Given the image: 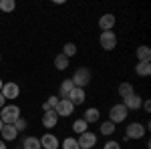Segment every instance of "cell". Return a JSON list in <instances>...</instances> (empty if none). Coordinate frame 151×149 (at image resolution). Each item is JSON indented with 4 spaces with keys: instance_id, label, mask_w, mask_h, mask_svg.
Listing matches in <instances>:
<instances>
[{
    "instance_id": "7c38bea8",
    "label": "cell",
    "mask_w": 151,
    "mask_h": 149,
    "mask_svg": "<svg viewBox=\"0 0 151 149\" xmlns=\"http://www.w3.org/2000/svg\"><path fill=\"white\" fill-rule=\"evenodd\" d=\"M40 149H58V139L52 133H45L40 137Z\"/></svg>"
},
{
    "instance_id": "7402d4cb",
    "label": "cell",
    "mask_w": 151,
    "mask_h": 149,
    "mask_svg": "<svg viewBox=\"0 0 151 149\" xmlns=\"http://www.w3.org/2000/svg\"><path fill=\"white\" fill-rule=\"evenodd\" d=\"M57 103H58V97H55V95L47 97V101L42 103V113H45V111H55Z\"/></svg>"
},
{
    "instance_id": "5bb4252c",
    "label": "cell",
    "mask_w": 151,
    "mask_h": 149,
    "mask_svg": "<svg viewBox=\"0 0 151 149\" xmlns=\"http://www.w3.org/2000/svg\"><path fill=\"white\" fill-rule=\"evenodd\" d=\"M99 117H101V111H99L97 107H89V109L85 111V115H83V121L89 125V123H97Z\"/></svg>"
},
{
    "instance_id": "44dd1931",
    "label": "cell",
    "mask_w": 151,
    "mask_h": 149,
    "mask_svg": "<svg viewBox=\"0 0 151 149\" xmlns=\"http://www.w3.org/2000/svg\"><path fill=\"white\" fill-rule=\"evenodd\" d=\"M99 131H101V135H113L115 133V123H111V121H103L101 127H99Z\"/></svg>"
},
{
    "instance_id": "2e32d148",
    "label": "cell",
    "mask_w": 151,
    "mask_h": 149,
    "mask_svg": "<svg viewBox=\"0 0 151 149\" xmlns=\"http://www.w3.org/2000/svg\"><path fill=\"white\" fill-rule=\"evenodd\" d=\"M0 135H2V141H14L18 137V131L14 129V125H2Z\"/></svg>"
},
{
    "instance_id": "f546056e",
    "label": "cell",
    "mask_w": 151,
    "mask_h": 149,
    "mask_svg": "<svg viewBox=\"0 0 151 149\" xmlns=\"http://www.w3.org/2000/svg\"><path fill=\"white\" fill-rule=\"evenodd\" d=\"M141 107H143V109H145L147 113L151 111V103H149V101H143V105H141Z\"/></svg>"
},
{
    "instance_id": "4dcf8cb0",
    "label": "cell",
    "mask_w": 151,
    "mask_h": 149,
    "mask_svg": "<svg viewBox=\"0 0 151 149\" xmlns=\"http://www.w3.org/2000/svg\"><path fill=\"white\" fill-rule=\"evenodd\" d=\"M4 105H6V99H4V97H2V93H0V109H2Z\"/></svg>"
},
{
    "instance_id": "83f0119b",
    "label": "cell",
    "mask_w": 151,
    "mask_h": 149,
    "mask_svg": "<svg viewBox=\"0 0 151 149\" xmlns=\"http://www.w3.org/2000/svg\"><path fill=\"white\" fill-rule=\"evenodd\" d=\"M12 125H14V129L20 133V131H26V125H28V123H26V119H24V117H18V119H16Z\"/></svg>"
},
{
    "instance_id": "8992f818",
    "label": "cell",
    "mask_w": 151,
    "mask_h": 149,
    "mask_svg": "<svg viewBox=\"0 0 151 149\" xmlns=\"http://www.w3.org/2000/svg\"><path fill=\"white\" fill-rule=\"evenodd\" d=\"M145 133H147V127L143 125V123H139V121L129 123V125H127V131H125L127 139H141V137H145Z\"/></svg>"
},
{
    "instance_id": "e0dca14e",
    "label": "cell",
    "mask_w": 151,
    "mask_h": 149,
    "mask_svg": "<svg viewBox=\"0 0 151 149\" xmlns=\"http://www.w3.org/2000/svg\"><path fill=\"white\" fill-rule=\"evenodd\" d=\"M135 73L139 77H149L151 75V60H147V63H137L135 65Z\"/></svg>"
},
{
    "instance_id": "e575fe53",
    "label": "cell",
    "mask_w": 151,
    "mask_h": 149,
    "mask_svg": "<svg viewBox=\"0 0 151 149\" xmlns=\"http://www.w3.org/2000/svg\"><path fill=\"white\" fill-rule=\"evenodd\" d=\"M0 58H2V57H0Z\"/></svg>"
},
{
    "instance_id": "8fae6325",
    "label": "cell",
    "mask_w": 151,
    "mask_h": 149,
    "mask_svg": "<svg viewBox=\"0 0 151 149\" xmlns=\"http://www.w3.org/2000/svg\"><path fill=\"white\" fill-rule=\"evenodd\" d=\"M115 14H111V12H107V14H103L101 18H99V28H101V32H105V30H113V26H115Z\"/></svg>"
},
{
    "instance_id": "9a60e30c",
    "label": "cell",
    "mask_w": 151,
    "mask_h": 149,
    "mask_svg": "<svg viewBox=\"0 0 151 149\" xmlns=\"http://www.w3.org/2000/svg\"><path fill=\"white\" fill-rule=\"evenodd\" d=\"M135 57H137V63H147V60H151V48H149L147 45L137 46Z\"/></svg>"
},
{
    "instance_id": "cb8c5ba5",
    "label": "cell",
    "mask_w": 151,
    "mask_h": 149,
    "mask_svg": "<svg viewBox=\"0 0 151 149\" xmlns=\"http://www.w3.org/2000/svg\"><path fill=\"white\" fill-rule=\"evenodd\" d=\"M73 131H75L77 135H81V133H85V131H89V125H87L83 119H77V121L73 123Z\"/></svg>"
},
{
    "instance_id": "9c48e42d",
    "label": "cell",
    "mask_w": 151,
    "mask_h": 149,
    "mask_svg": "<svg viewBox=\"0 0 151 149\" xmlns=\"http://www.w3.org/2000/svg\"><path fill=\"white\" fill-rule=\"evenodd\" d=\"M123 105H125V109L127 111H139L141 105H143V99H141L139 95H131V97H127V99H123Z\"/></svg>"
},
{
    "instance_id": "d6a6232c",
    "label": "cell",
    "mask_w": 151,
    "mask_h": 149,
    "mask_svg": "<svg viewBox=\"0 0 151 149\" xmlns=\"http://www.w3.org/2000/svg\"><path fill=\"white\" fill-rule=\"evenodd\" d=\"M2 125H4V123H2V121H0V131H2Z\"/></svg>"
},
{
    "instance_id": "603a6c76",
    "label": "cell",
    "mask_w": 151,
    "mask_h": 149,
    "mask_svg": "<svg viewBox=\"0 0 151 149\" xmlns=\"http://www.w3.org/2000/svg\"><path fill=\"white\" fill-rule=\"evenodd\" d=\"M55 67H57L58 71H65L67 67H69V58L65 57L63 53H60V55H57V57H55Z\"/></svg>"
},
{
    "instance_id": "52a82bcc",
    "label": "cell",
    "mask_w": 151,
    "mask_h": 149,
    "mask_svg": "<svg viewBox=\"0 0 151 149\" xmlns=\"http://www.w3.org/2000/svg\"><path fill=\"white\" fill-rule=\"evenodd\" d=\"M77 143H79L81 149H95V145H97V133H93V131H85V133L79 135Z\"/></svg>"
},
{
    "instance_id": "ba28073f",
    "label": "cell",
    "mask_w": 151,
    "mask_h": 149,
    "mask_svg": "<svg viewBox=\"0 0 151 149\" xmlns=\"http://www.w3.org/2000/svg\"><path fill=\"white\" fill-rule=\"evenodd\" d=\"M75 111V105L70 103L69 99H58L57 107H55V113L58 117H70V113Z\"/></svg>"
},
{
    "instance_id": "4316f807",
    "label": "cell",
    "mask_w": 151,
    "mask_h": 149,
    "mask_svg": "<svg viewBox=\"0 0 151 149\" xmlns=\"http://www.w3.org/2000/svg\"><path fill=\"white\" fill-rule=\"evenodd\" d=\"M60 147H63V149H81L75 137H67L65 141H63V145H60Z\"/></svg>"
},
{
    "instance_id": "5b68a950",
    "label": "cell",
    "mask_w": 151,
    "mask_h": 149,
    "mask_svg": "<svg viewBox=\"0 0 151 149\" xmlns=\"http://www.w3.org/2000/svg\"><path fill=\"white\" fill-rule=\"evenodd\" d=\"M99 45H101L103 50H113V48L117 46V35L113 32V30H105V32H101V36H99Z\"/></svg>"
},
{
    "instance_id": "484cf974",
    "label": "cell",
    "mask_w": 151,
    "mask_h": 149,
    "mask_svg": "<svg viewBox=\"0 0 151 149\" xmlns=\"http://www.w3.org/2000/svg\"><path fill=\"white\" fill-rule=\"evenodd\" d=\"M16 8V2L14 0H0V10L2 12H12Z\"/></svg>"
},
{
    "instance_id": "d4e9b609",
    "label": "cell",
    "mask_w": 151,
    "mask_h": 149,
    "mask_svg": "<svg viewBox=\"0 0 151 149\" xmlns=\"http://www.w3.org/2000/svg\"><path fill=\"white\" fill-rule=\"evenodd\" d=\"M63 55L67 58L75 57V55H77V45H75V42H67V45L63 46Z\"/></svg>"
},
{
    "instance_id": "1f68e13d",
    "label": "cell",
    "mask_w": 151,
    "mask_h": 149,
    "mask_svg": "<svg viewBox=\"0 0 151 149\" xmlns=\"http://www.w3.org/2000/svg\"><path fill=\"white\" fill-rule=\"evenodd\" d=\"M0 149H6V141H2V139H0Z\"/></svg>"
},
{
    "instance_id": "ffe728a7",
    "label": "cell",
    "mask_w": 151,
    "mask_h": 149,
    "mask_svg": "<svg viewBox=\"0 0 151 149\" xmlns=\"http://www.w3.org/2000/svg\"><path fill=\"white\" fill-rule=\"evenodd\" d=\"M73 89H75L73 81H70V79H65L63 83H60V97H63V99H67V97H69V93L73 91Z\"/></svg>"
},
{
    "instance_id": "d6986e66",
    "label": "cell",
    "mask_w": 151,
    "mask_h": 149,
    "mask_svg": "<svg viewBox=\"0 0 151 149\" xmlns=\"http://www.w3.org/2000/svg\"><path fill=\"white\" fill-rule=\"evenodd\" d=\"M22 149H40V139L38 137H26L22 141Z\"/></svg>"
},
{
    "instance_id": "277c9868",
    "label": "cell",
    "mask_w": 151,
    "mask_h": 149,
    "mask_svg": "<svg viewBox=\"0 0 151 149\" xmlns=\"http://www.w3.org/2000/svg\"><path fill=\"white\" fill-rule=\"evenodd\" d=\"M0 93H2V97H4L6 101H14V99H18V97H20V87H18L16 83L8 81V83H4V85H2Z\"/></svg>"
},
{
    "instance_id": "f1b7e54d",
    "label": "cell",
    "mask_w": 151,
    "mask_h": 149,
    "mask_svg": "<svg viewBox=\"0 0 151 149\" xmlns=\"http://www.w3.org/2000/svg\"><path fill=\"white\" fill-rule=\"evenodd\" d=\"M101 149H121V143H117V141H113V139H111V141H107Z\"/></svg>"
},
{
    "instance_id": "6da1fadb",
    "label": "cell",
    "mask_w": 151,
    "mask_h": 149,
    "mask_svg": "<svg viewBox=\"0 0 151 149\" xmlns=\"http://www.w3.org/2000/svg\"><path fill=\"white\" fill-rule=\"evenodd\" d=\"M18 117H20V107H18V105L10 103V105H4V107L0 109V121H2L4 125H12Z\"/></svg>"
},
{
    "instance_id": "836d02e7",
    "label": "cell",
    "mask_w": 151,
    "mask_h": 149,
    "mask_svg": "<svg viewBox=\"0 0 151 149\" xmlns=\"http://www.w3.org/2000/svg\"><path fill=\"white\" fill-rule=\"evenodd\" d=\"M2 85H4V83H2V79H0V89H2Z\"/></svg>"
},
{
    "instance_id": "4fadbf2b",
    "label": "cell",
    "mask_w": 151,
    "mask_h": 149,
    "mask_svg": "<svg viewBox=\"0 0 151 149\" xmlns=\"http://www.w3.org/2000/svg\"><path fill=\"white\" fill-rule=\"evenodd\" d=\"M58 123V115L55 111H45L42 113V127L45 129H52Z\"/></svg>"
},
{
    "instance_id": "3957f363",
    "label": "cell",
    "mask_w": 151,
    "mask_h": 149,
    "mask_svg": "<svg viewBox=\"0 0 151 149\" xmlns=\"http://www.w3.org/2000/svg\"><path fill=\"white\" fill-rule=\"evenodd\" d=\"M127 115H129V111L125 109V105L123 103H117V105H113L111 107V111H109V121L111 123H123L125 119H127Z\"/></svg>"
},
{
    "instance_id": "ac0fdd59",
    "label": "cell",
    "mask_w": 151,
    "mask_h": 149,
    "mask_svg": "<svg viewBox=\"0 0 151 149\" xmlns=\"http://www.w3.org/2000/svg\"><path fill=\"white\" fill-rule=\"evenodd\" d=\"M117 93H119V97L127 99V97H131L135 91H133V85H131V83H121V85H119V89H117Z\"/></svg>"
},
{
    "instance_id": "30bf717a",
    "label": "cell",
    "mask_w": 151,
    "mask_h": 149,
    "mask_svg": "<svg viewBox=\"0 0 151 149\" xmlns=\"http://www.w3.org/2000/svg\"><path fill=\"white\" fill-rule=\"evenodd\" d=\"M67 99H69L70 103L77 107V105H83V103H85V99H87V93H85V89H79V87H75V89L69 93V97H67Z\"/></svg>"
},
{
    "instance_id": "7a4b0ae2",
    "label": "cell",
    "mask_w": 151,
    "mask_h": 149,
    "mask_svg": "<svg viewBox=\"0 0 151 149\" xmlns=\"http://www.w3.org/2000/svg\"><path fill=\"white\" fill-rule=\"evenodd\" d=\"M91 79H93V75H91V69H87V67H79L75 71V75L70 77L73 85L79 89H85L87 85H91Z\"/></svg>"
}]
</instances>
